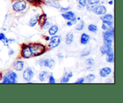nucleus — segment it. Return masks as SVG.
Returning a JSON list of instances; mask_svg holds the SVG:
<instances>
[{"mask_svg":"<svg viewBox=\"0 0 123 103\" xmlns=\"http://www.w3.org/2000/svg\"><path fill=\"white\" fill-rule=\"evenodd\" d=\"M43 63H44V61H43V60H41V61H40V62H39L40 65L43 66Z\"/></svg>","mask_w":123,"mask_h":103,"instance_id":"obj_38","label":"nucleus"},{"mask_svg":"<svg viewBox=\"0 0 123 103\" xmlns=\"http://www.w3.org/2000/svg\"><path fill=\"white\" fill-rule=\"evenodd\" d=\"M106 61L109 63H113L114 62V52L107 54Z\"/></svg>","mask_w":123,"mask_h":103,"instance_id":"obj_22","label":"nucleus"},{"mask_svg":"<svg viewBox=\"0 0 123 103\" xmlns=\"http://www.w3.org/2000/svg\"><path fill=\"white\" fill-rule=\"evenodd\" d=\"M34 73L30 67L26 68L23 73V77L24 80L27 81H30L33 78Z\"/></svg>","mask_w":123,"mask_h":103,"instance_id":"obj_8","label":"nucleus"},{"mask_svg":"<svg viewBox=\"0 0 123 103\" xmlns=\"http://www.w3.org/2000/svg\"><path fill=\"white\" fill-rule=\"evenodd\" d=\"M95 78H96V76H95L94 74H90L86 76V80H87L88 82H91V81H92L94 80Z\"/></svg>","mask_w":123,"mask_h":103,"instance_id":"obj_26","label":"nucleus"},{"mask_svg":"<svg viewBox=\"0 0 123 103\" xmlns=\"http://www.w3.org/2000/svg\"><path fill=\"white\" fill-rule=\"evenodd\" d=\"M113 4H114V1H110L109 2V4H110V5H112Z\"/></svg>","mask_w":123,"mask_h":103,"instance_id":"obj_40","label":"nucleus"},{"mask_svg":"<svg viewBox=\"0 0 123 103\" xmlns=\"http://www.w3.org/2000/svg\"><path fill=\"white\" fill-rule=\"evenodd\" d=\"M88 0H79V5L81 6L82 7H85L88 4Z\"/></svg>","mask_w":123,"mask_h":103,"instance_id":"obj_29","label":"nucleus"},{"mask_svg":"<svg viewBox=\"0 0 123 103\" xmlns=\"http://www.w3.org/2000/svg\"><path fill=\"white\" fill-rule=\"evenodd\" d=\"M73 76V73L72 71L68 72V73H66L65 74V75H64L63 77L62 78V79L61 80L60 82L62 83H68L69 81L70 78L72 77Z\"/></svg>","mask_w":123,"mask_h":103,"instance_id":"obj_15","label":"nucleus"},{"mask_svg":"<svg viewBox=\"0 0 123 103\" xmlns=\"http://www.w3.org/2000/svg\"><path fill=\"white\" fill-rule=\"evenodd\" d=\"M49 25H50V23H49V22L47 21V20H46V22L44 23V24H43V25L42 26H43V28L47 29L48 27H49Z\"/></svg>","mask_w":123,"mask_h":103,"instance_id":"obj_34","label":"nucleus"},{"mask_svg":"<svg viewBox=\"0 0 123 103\" xmlns=\"http://www.w3.org/2000/svg\"><path fill=\"white\" fill-rule=\"evenodd\" d=\"M84 26H85V23H84V21H81L79 24L76 25L75 29L77 30V31H81L84 29Z\"/></svg>","mask_w":123,"mask_h":103,"instance_id":"obj_25","label":"nucleus"},{"mask_svg":"<svg viewBox=\"0 0 123 103\" xmlns=\"http://www.w3.org/2000/svg\"><path fill=\"white\" fill-rule=\"evenodd\" d=\"M73 39H74V35H73V32H70L66 35V43L68 45H70L73 42Z\"/></svg>","mask_w":123,"mask_h":103,"instance_id":"obj_18","label":"nucleus"},{"mask_svg":"<svg viewBox=\"0 0 123 103\" xmlns=\"http://www.w3.org/2000/svg\"><path fill=\"white\" fill-rule=\"evenodd\" d=\"M12 7L15 11H22L26 8V2L24 0L18 1L13 5Z\"/></svg>","mask_w":123,"mask_h":103,"instance_id":"obj_3","label":"nucleus"},{"mask_svg":"<svg viewBox=\"0 0 123 103\" xmlns=\"http://www.w3.org/2000/svg\"><path fill=\"white\" fill-rule=\"evenodd\" d=\"M2 79V75L1 73H0V80Z\"/></svg>","mask_w":123,"mask_h":103,"instance_id":"obj_41","label":"nucleus"},{"mask_svg":"<svg viewBox=\"0 0 123 103\" xmlns=\"http://www.w3.org/2000/svg\"><path fill=\"white\" fill-rule=\"evenodd\" d=\"M46 4L49 6L54 7V8H57V9H59V8H61L60 4L58 1H55V0H48Z\"/></svg>","mask_w":123,"mask_h":103,"instance_id":"obj_13","label":"nucleus"},{"mask_svg":"<svg viewBox=\"0 0 123 103\" xmlns=\"http://www.w3.org/2000/svg\"><path fill=\"white\" fill-rule=\"evenodd\" d=\"M38 17H39V14H36L31 19H30V22H29V25L31 27H34L36 26L37 23L38 22Z\"/></svg>","mask_w":123,"mask_h":103,"instance_id":"obj_16","label":"nucleus"},{"mask_svg":"<svg viewBox=\"0 0 123 103\" xmlns=\"http://www.w3.org/2000/svg\"><path fill=\"white\" fill-rule=\"evenodd\" d=\"M109 28H110V26H108L107 24L105 23H103V24H102V29L104 30V31H107V30H108Z\"/></svg>","mask_w":123,"mask_h":103,"instance_id":"obj_32","label":"nucleus"},{"mask_svg":"<svg viewBox=\"0 0 123 103\" xmlns=\"http://www.w3.org/2000/svg\"><path fill=\"white\" fill-rule=\"evenodd\" d=\"M47 20V15L46 14H43L42 15L39 16V17H38V22L39 23V25L41 26H42L43 25V24L46 22V21Z\"/></svg>","mask_w":123,"mask_h":103,"instance_id":"obj_21","label":"nucleus"},{"mask_svg":"<svg viewBox=\"0 0 123 103\" xmlns=\"http://www.w3.org/2000/svg\"><path fill=\"white\" fill-rule=\"evenodd\" d=\"M85 81V79L84 78H80V79H78L76 81V83H83Z\"/></svg>","mask_w":123,"mask_h":103,"instance_id":"obj_35","label":"nucleus"},{"mask_svg":"<svg viewBox=\"0 0 123 103\" xmlns=\"http://www.w3.org/2000/svg\"><path fill=\"white\" fill-rule=\"evenodd\" d=\"M49 83H51V84H54L55 83V78L52 75H50L49 76Z\"/></svg>","mask_w":123,"mask_h":103,"instance_id":"obj_33","label":"nucleus"},{"mask_svg":"<svg viewBox=\"0 0 123 103\" xmlns=\"http://www.w3.org/2000/svg\"><path fill=\"white\" fill-rule=\"evenodd\" d=\"M70 10V7H61V11L66 12Z\"/></svg>","mask_w":123,"mask_h":103,"instance_id":"obj_36","label":"nucleus"},{"mask_svg":"<svg viewBox=\"0 0 123 103\" xmlns=\"http://www.w3.org/2000/svg\"><path fill=\"white\" fill-rule=\"evenodd\" d=\"M28 2H30V3L32 4H40L42 2V0H26Z\"/></svg>","mask_w":123,"mask_h":103,"instance_id":"obj_31","label":"nucleus"},{"mask_svg":"<svg viewBox=\"0 0 123 103\" xmlns=\"http://www.w3.org/2000/svg\"><path fill=\"white\" fill-rule=\"evenodd\" d=\"M86 63L89 66H92L94 63V61L92 58H89L88 59H86Z\"/></svg>","mask_w":123,"mask_h":103,"instance_id":"obj_28","label":"nucleus"},{"mask_svg":"<svg viewBox=\"0 0 123 103\" xmlns=\"http://www.w3.org/2000/svg\"><path fill=\"white\" fill-rule=\"evenodd\" d=\"M100 0H88V4L91 5H97L100 3Z\"/></svg>","mask_w":123,"mask_h":103,"instance_id":"obj_27","label":"nucleus"},{"mask_svg":"<svg viewBox=\"0 0 123 103\" xmlns=\"http://www.w3.org/2000/svg\"><path fill=\"white\" fill-rule=\"evenodd\" d=\"M18 75L14 72L9 71L2 77V83H15Z\"/></svg>","mask_w":123,"mask_h":103,"instance_id":"obj_2","label":"nucleus"},{"mask_svg":"<svg viewBox=\"0 0 123 103\" xmlns=\"http://www.w3.org/2000/svg\"><path fill=\"white\" fill-rule=\"evenodd\" d=\"M61 38L60 36L59 35H56L54 36V37H52L50 38V43L49 44V47L52 48V49H54V48L60 45V44L61 43Z\"/></svg>","mask_w":123,"mask_h":103,"instance_id":"obj_6","label":"nucleus"},{"mask_svg":"<svg viewBox=\"0 0 123 103\" xmlns=\"http://www.w3.org/2000/svg\"><path fill=\"white\" fill-rule=\"evenodd\" d=\"M100 52L102 55H107V54L110 53L114 52L112 47V45L106 44H104L103 46L101 47Z\"/></svg>","mask_w":123,"mask_h":103,"instance_id":"obj_10","label":"nucleus"},{"mask_svg":"<svg viewBox=\"0 0 123 103\" xmlns=\"http://www.w3.org/2000/svg\"><path fill=\"white\" fill-rule=\"evenodd\" d=\"M88 29L89 31L91 32H96L98 30L97 28V26L96 25H94V24H90L88 26Z\"/></svg>","mask_w":123,"mask_h":103,"instance_id":"obj_23","label":"nucleus"},{"mask_svg":"<svg viewBox=\"0 0 123 103\" xmlns=\"http://www.w3.org/2000/svg\"><path fill=\"white\" fill-rule=\"evenodd\" d=\"M103 40H104V44H109V45H112L113 41L114 38V35L110 33L108 31L103 32Z\"/></svg>","mask_w":123,"mask_h":103,"instance_id":"obj_4","label":"nucleus"},{"mask_svg":"<svg viewBox=\"0 0 123 103\" xmlns=\"http://www.w3.org/2000/svg\"><path fill=\"white\" fill-rule=\"evenodd\" d=\"M67 25H68V26H71L72 25H73V23H72V21H70V22H68L67 23Z\"/></svg>","mask_w":123,"mask_h":103,"instance_id":"obj_37","label":"nucleus"},{"mask_svg":"<svg viewBox=\"0 0 123 103\" xmlns=\"http://www.w3.org/2000/svg\"><path fill=\"white\" fill-rule=\"evenodd\" d=\"M31 53V56H37L41 55L45 52V47L38 43H33L28 46Z\"/></svg>","mask_w":123,"mask_h":103,"instance_id":"obj_1","label":"nucleus"},{"mask_svg":"<svg viewBox=\"0 0 123 103\" xmlns=\"http://www.w3.org/2000/svg\"><path fill=\"white\" fill-rule=\"evenodd\" d=\"M112 73L111 68L109 67H105L103 68L100 71V75L102 77H106L108 75H110L111 73Z\"/></svg>","mask_w":123,"mask_h":103,"instance_id":"obj_11","label":"nucleus"},{"mask_svg":"<svg viewBox=\"0 0 123 103\" xmlns=\"http://www.w3.org/2000/svg\"><path fill=\"white\" fill-rule=\"evenodd\" d=\"M90 37L87 34L84 33L82 34L81 37H80V43L82 44H84V45H85V44H88L90 41Z\"/></svg>","mask_w":123,"mask_h":103,"instance_id":"obj_14","label":"nucleus"},{"mask_svg":"<svg viewBox=\"0 0 123 103\" xmlns=\"http://www.w3.org/2000/svg\"><path fill=\"white\" fill-rule=\"evenodd\" d=\"M100 19L103 23L107 24L109 26H112L114 23V17L111 14H106L103 16L100 17Z\"/></svg>","mask_w":123,"mask_h":103,"instance_id":"obj_7","label":"nucleus"},{"mask_svg":"<svg viewBox=\"0 0 123 103\" xmlns=\"http://www.w3.org/2000/svg\"><path fill=\"white\" fill-rule=\"evenodd\" d=\"M76 1H79V0H76Z\"/></svg>","mask_w":123,"mask_h":103,"instance_id":"obj_42","label":"nucleus"},{"mask_svg":"<svg viewBox=\"0 0 123 103\" xmlns=\"http://www.w3.org/2000/svg\"><path fill=\"white\" fill-rule=\"evenodd\" d=\"M92 11H94V13L97 15H103V14H105L106 13L107 9L105 6H96Z\"/></svg>","mask_w":123,"mask_h":103,"instance_id":"obj_9","label":"nucleus"},{"mask_svg":"<svg viewBox=\"0 0 123 103\" xmlns=\"http://www.w3.org/2000/svg\"><path fill=\"white\" fill-rule=\"evenodd\" d=\"M24 62L21 61H18L13 63V68L18 71H20L24 68Z\"/></svg>","mask_w":123,"mask_h":103,"instance_id":"obj_12","label":"nucleus"},{"mask_svg":"<svg viewBox=\"0 0 123 103\" xmlns=\"http://www.w3.org/2000/svg\"><path fill=\"white\" fill-rule=\"evenodd\" d=\"M13 53H14V51H13V50H10V52H9V55H13Z\"/></svg>","mask_w":123,"mask_h":103,"instance_id":"obj_39","label":"nucleus"},{"mask_svg":"<svg viewBox=\"0 0 123 103\" xmlns=\"http://www.w3.org/2000/svg\"><path fill=\"white\" fill-rule=\"evenodd\" d=\"M58 31V26L57 25H52L49 29V34L52 36L56 34V32Z\"/></svg>","mask_w":123,"mask_h":103,"instance_id":"obj_19","label":"nucleus"},{"mask_svg":"<svg viewBox=\"0 0 123 103\" xmlns=\"http://www.w3.org/2000/svg\"><path fill=\"white\" fill-rule=\"evenodd\" d=\"M0 41L3 42L4 44L6 43H8L9 41V40H8L7 38V37H6L5 34L4 33H0Z\"/></svg>","mask_w":123,"mask_h":103,"instance_id":"obj_24","label":"nucleus"},{"mask_svg":"<svg viewBox=\"0 0 123 103\" xmlns=\"http://www.w3.org/2000/svg\"><path fill=\"white\" fill-rule=\"evenodd\" d=\"M48 73L46 71H42L40 73L39 75H38V78H39V80L41 81H44L46 80V79L48 78Z\"/></svg>","mask_w":123,"mask_h":103,"instance_id":"obj_20","label":"nucleus"},{"mask_svg":"<svg viewBox=\"0 0 123 103\" xmlns=\"http://www.w3.org/2000/svg\"><path fill=\"white\" fill-rule=\"evenodd\" d=\"M90 52H91V50H90V49H88V50H84V51L83 52V53H82V56L84 57V56H86L88 55H90Z\"/></svg>","mask_w":123,"mask_h":103,"instance_id":"obj_30","label":"nucleus"},{"mask_svg":"<svg viewBox=\"0 0 123 103\" xmlns=\"http://www.w3.org/2000/svg\"><path fill=\"white\" fill-rule=\"evenodd\" d=\"M43 65L49 68H52L55 66V61L53 59H46L44 61Z\"/></svg>","mask_w":123,"mask_h":103,"instance_id":"obj_17","label":"nucleus"},{"mask_svg":"<svg viewBox=\"0 0 123 103\" xmlns=\"http://www.w3.org/2000/svg\"><path fill=\"white\" fill-rule=\"evenodd\" d=\"M62 16L66 20L72 21L73 23H76V14L73 11H67L65 12L64 13H62Z\"/></svg>","mask_w":123,"mask_h":103,"instance_id":"obj_5","label":"nucleus"}]
</instances>
